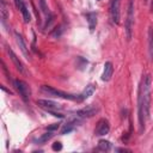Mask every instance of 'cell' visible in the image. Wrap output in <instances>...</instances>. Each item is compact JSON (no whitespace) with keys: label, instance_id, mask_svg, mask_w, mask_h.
<instances>
[{"label":"cell","instance_id":"cell-26","mask_svg":"<svg viewBox=\"0 0 153 153\" xmlns=\"http://www.w3.org/2000/svg\"><path fill=\"white\" fill-rule=\"evenodd\" d=\"M116 151H120V152H128L129 149H126V148H116Z\"/></svg>","mask_w":153,"mask_h":153},{"label":"cell","instance_id":"cell-10","mask_svg":"<svg viewBox=\"0 0 153 153\" xmlns=\"http://www.w3.org/2000/svg\"><path fill=\"white\" fill-rule=\"evenodd\" d=\"M14 4H16V6H17V8L20 11L24 22H25V23H29V22L31 20V14H30V11H29V8H27L25 1H24V0H14Z\"/></svg>","mask_w":153,"mask_h":153},{"label":"cell","instance_id":"cell-5","mask_svg":"<svg viewBox=\"0 0 153 153\" xmlns=\"http://www.w3.org/2000/svg\"><path fill=\"white\" fill-rule=\"evenodd\" d=\"M13 86L16 87V90L18 91L19 96L22 97V99L24 102H29L30 99V94H31V90L30 86L26 81L20 80V79H14L13 80Z\"/></svg>","mask_w":153,"mask_h":153},{"label":"cell","instance_id":"cell-7","mask_svg":"<svg viewBox=\"0 0 153 153\" xmlns=\"http://www.w3.org/2000/svg\"><path fill=\"white\" fill-rule=\"evenodd\" d=\"M36 103H37L41 108H43L45 111H51V110L56 111V110H61V109L63 108L62 104L56 103V102H53V100H50V99H37Z\"/></svg>","mask_w":153,"mask_h":153},{"label":"cell","instance_id":"cell-24","mask_svg":"<svg viewBox=\"0 0 153 153\" xmlns=\"http://www.w3.org/2000/svg\"><path fill=\"white\" fill-rule=\"evenodd\" d=\"M51 148H53V151H61L62 149V143L60 142V141H56V142H54L53 143V146H51Z\"/></svg>","mask_w":153,"mask_h":153},{"label":"cell","instance_id":"cell-15","mask_svg":"<svg viewBox=\"0 0 153 153\" xmlns=\"http://www.w3.org/2000/svg\"><path fill=\"white\" fill-rule=\"evenodd\" d=\"M8 11H7V6L5 0H1V5H0V19H1V25L7 27V20H8Z\"/></svg>","mask_w":153,"mask_h":153},{"label":"cell","instance_id":"cell-27","mask_svg":"<svg viewBox=\"0 0 153 153\" xmlns=\"http://www.w3.org/2000/svg\"><path fill=\"white\" fill-rule=\"evenodd\" d=\"M151 12H153V0H152V4H151Z\"/></svg>","mask_w":153,"mask_h":153},{"label":"cell","instance_id":"cell-23","mask_svg":"<svg viewBox=\"0 0 153 153\" xmlns=\"http://www.w3.org/2000/svg\"><path fill=\"white\" fill-rule=\"evenodd\" d=\"M38 1H39V7H41L42 12H43V13H45V14H48V13H49V11H48V6H47L45 0H38Z\"/></svg>","mask_w":153,"mask_h":153},{"label":"cell","instance_id":"cell-19","mask_svg":"<svg viewBox=\"0 0 153 153\" xmlns=\"http://www.w3.org/2000/svg\"><path fill=\"white\" fill-rule=\"evenodd\" d=\"M53 136H54V131H49V130H48L47 133L42 134V135L36 140V143H37V145H43V143L48 142Z\"/></svg>","mask_w":153,"mask_h":153},{"label":"cell","instance_id":"cell-3","mask_svg":"<svg viewBox=\"0 0 153 153\" xmlns=\"http://www.w3.org/2000/svg\"><path fill=\"white\" fill-rule=\"evenodd\" d=\"M133 25H134V0H128V8H127V19H126V37L127 41L131 39L133 35Z\"/></svg>","mask_w":153,"mask_h":153},{"label":"cell","instance_id":"cell-20","mask_svg":"<svg viewBox=\"0 0 153 153\" xmlns=\"http://www.w3.org/2000/svg\"><path fill=\"white\" fill-rule=\"evenodd\" d=\"M111 148V143L110 141L108 140H99L98 141V145H97V149L98 151H102V152H106Z\"/></svg>","mask_w":153,"mask_h":153},{"label":"cell","instance_id":"cell-6","mask_svg":"<svg viewBox=\"0 0 153 153\" xmlns=\"http://www.w3.org/2000/svg\"><path fill=\"white\" fill-rule=\"evenodd\" d=\"M98 111H99V109L97 106H94V105H86L82 109L76 110L75 115H76V117H80V118H88V117L94 116Z\"/></svg>","mask_w":153,"mask_h":153},{"label":"cell","instance_id":"cell-11","mask_svg":"<svg viewBox=\"0 0 153 153\" xmlns=\"http://www.w3.org/2000/svg\"><path fill=\"white\" fill-rule=\"evenodd\" d=\"M6 51H7V54L10 55V57H11V60L13 61V63H14V66H16V68L20 72V73H25V67H24V65H23V62L19 60V57L14 54V51L10 48V47H6Z\"/></svg>","mask_w":153,"mask_h":153},{"label":"cell","instance_id":"cell-28","mask_svg":"<svg viewBox=\"0 0 153 153\" xmlns=\"http://www.w3.org/2000/svg\"><path fill=\"white\" fill-rule=\"evenodd\" d=\"M148 1H149V0H145V2H148Z\"/></svg>","mask_w":153,"mask_h":153},{"label":"cell","instance_id":"cell-16","mask_svg":"<svg viewBox=\"0 0 153 153\" xmlns=\"http://www.w3.org/2000/svg\"><path fill=\"white\" fill-rule=\"evenodd\" d=\"M147 43H148V56L149 60L153 61V27L149 26L147 31Z\"/></svg>","mask_w":153,"mask_h":153},{"label":"cell","instance_id":"cell-14","mask_svg":"<svg viewBox=\"0 0 153 153\" xmlns=\"http://www.w3.org/2000/svg\"><path fill=\"white\" fill-rule=\"evenodd\" d=\"M112 73H114L112 62L106 61L104 63V71H103V74H102V80L103 81H109L111 79V76H112Z\"/></svg>","mask_w":153,"mask_h":153},{"label":"cell","instance_id":"cell-18","mask_svg":"<svg viewBox=\"0 0 153 153\" xmlns=\"http://www.w3.org/2000/svg\"><path fill=\"white\" fill-rule=\"evenodd\" d=\"M94 91H96V86L93 85V84H90V85H87L85 88H84V91L81 92V94H80V97H81V100H85V99H87V98H90L93 93H94Z\"/></svg>","mask_w":153,"mask_h":153},{"label":"cell","instance_id":"cell-21","mask_svg":"<svg viewBox=\"0 0 153 153\" xmlns=\"http://www.w3.org/2000/svg\"><path fill=\"white\" fill-rule=\"evenodd\" d=\"M62 31H63L62 26H61V25H59L57 27H55V29L50 32V35H51L53 37H60V36H61V33H62Z\"/></svg>","mask_w":153,"mask_h":153},{"label":"cell","instance_id":"cell-25","mask_svg":"<svg viewBox=\"0 0 153 153\" xmlns=\"http://www.w3.org/2000/svg\"><path fill=\"white\" fill-rule=\"evenodd\" d=\"M59 127H60L59 123H53L51 126H48V127H47V130H49V131H55V130L59 129Z\"/></svg>","mask_w":153,"mask_h":153},{"label":"cell","instance_id":"cell-1","mask_svg":"<svg viewBox=\"0 0 153 153\" xmlns=\"http://www.w3.org/2000/svg\"><path fill=\"white\" fill-rule=\"evenodd\" d=\"M151 86H152V78H151L149 74H147V75L141 80L143 112H145L146 120L149 118V110H151Z\"/></svg>","mask_w":153,"mask_h":153},{"label":"cell","instance_id":"cell-9","mask_svg":"<svg viewBox=\"0 0 153 153\" xmlns=\"http://www.w3.org/2000/svg\"><path fill=\"white\" fill-rule=\"evenodd\" d=\"M120 6H121V0H111L110 2V16H111V20L115 24L120 23Z\"/></svg>","mask_w":153,"mask_h":153},{"label":"cell","instance_id":"cell-8","mask_svg":"<svg viewBox=\"0 0 153 153\" xmlns=\"http://www.w3.org/2000/svg\"><path fill=\"white\" fill-rule=\"evenodd\" d=\"M110 131V123L106 118H100L97 124H96V129H94V134L97 136H103L106 135Z\"/></svg>","mask_w":153,"mask_h":153},{"label":"cell","instance_id":"cell-4","mask_svg":"<svg viewBox=\"0 0 153 153\" xmlns=\"http://www.w3.org/2000/svg\"><path fill=\"white\" fill-rule=\"evenodd\" d=\"M137 117H139V131L140 134H142L145 131V127H146V117H145V112H143V102H142V87H141V82L139 85V90H137Z\"/></svg>","mask_w":153,"mask_h":153},{"label":"cell","instance_id":"cell-17","mask_svg":"<svg viewBox=\"0 0 153 153\" xmlns=\"http://www.w3.org/2000/svg\"><path fill=\"white\" fill-rule=\"evenodd\" d=\"M86 19H87V23H88L90 31L93 32L94 29H96V25H97V14L94 12H88V13H86Z\"/></svg>","mask_w":153,"mask_h":153},{"label":"cell","instance_id":"cell-22","mask_svg":"<svg viewBox=\"0 0 153 153\" xmlns=\"http://www.w3.org/2000/svg\"><path fill=\"white\" fill-rule=\"evenodd\" d=\"M53 20H54V14H53V13H48V16H47V19H45V23H44V25H43V29H47V27H49Z\"/></svg>","mask_w":153,"mask_h":153},{"label":"cell","instance_id":"cell-2","mask_svg":"<svg viewBox=\"0 0 153 153\" xmlns=\"http://www.w3.org/2000/svg\"><path fill=\"white\" fill-rule=\"evenodd\" d=\"M41 91H42L43 93L48 94V96H53V97H56V98H63V99L73 100V102H81L80 94L68 93V92H65V91L54 88L53 86H49V85H43V86H41Z\"/></svg>","mask_w":153,"mask_h":153},{"label":"cell","instance_id":"cell-13","mask_svg":"<svg viewBox=\"0 0 153 153\" xmlns=\"http://www.w3.org/2000/svg\"><path fill=\"white\" fill-rule=\"evenodd\" d=\"M78 123H79V120H78V118H71V120H68V121L62 126V128H61V134L65 135V134H68V133L73 131L74 128L78 126Z\"/></svg>","mask_w":153,"mask_h":153},{"label":"cell","instance_id":"cell-12","mask_svg":"<svg viewBox=\"0 0 153 153\" xmlns=\"http://www.w3.org/2000/svg\"><path fill=\"white\" fill-rule=\"evenodd\" d=\"M14 36H16V41H17V44H18L20 51L23 53V55L25 56L26 60H30V59H31V57H30V53H29V49H27V47H26V44H25V42H24V38H23L22 35H19L18 32H14Z\"/></svg>","mask_w":153,"mask_h":153}]
</instances>
